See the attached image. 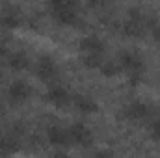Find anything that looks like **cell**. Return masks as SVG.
I'll return each instance as SVG.
<instances>
[{"mask_svg": "<svg viewBox=\"0 0 160 158\" xmlns=\"http://www.w3.org/2000/svg\"><path fill=\"white\" fill-rule=\"evenodd\" d=\"M36 75L43 82H52L56 78V75H58L56 62L50 56H41L39 62H38V67H36Z\"/></svg>", "mask_w": 160, "mask_h": 158, "instance_id": "1", "label": "cell"}, {"mask_svg": "<svg viewBox=\"0 0 160 158\" xmlns=\"http://www.w3.org/2000/svg\"><path fill=\"white\" fill-rule=\"evenodd\" d=\"M123 32H125L128 37H140V36H143L145 24H143V19H142L140 9H132V11H130V19L125 22Z\"/></svg>", "mask_w": 160, "mask_h": 158, "instance_id": "2", "label": "cell"}, {"mask_svg": "<svg viewBox=\"0 0 160 158\" xmlns=\"http://www.w3.org/2000/svg\"><path fill=\"white\" fill-rule=\"evenodd\" d=\"M8 95H9L11 102H15V104H19V102H26V101L32 97V87H30L26 82L17 80V82H13V84L9 86Z\"/></svg>", "mask_w": 160, "mask_h": 158, "instance_id": "3", "label": "cell"}, {"mask_svg": "<svg viewBox=\"0 0 160 158\" xmlns=\"http://www.w3.org/2000/svg\"><path fill=\"white\" fill-rule=\"evenodd\" d=\"M45 101L50 102V104L56 106V108H63V106L69 104L71 97H69V91H67L65 87H62V86H52V87L45 93Z\"/></svg>", "mask_w": 160, "mask_h": 158, "instance_id": "4", "label": "cell"}, {"mask_svg": "<svg viewBox=\"0 0 160 158\" xmlns=\"http://www.w3.org/2000/svg\"><path fill=\"white\" fill-rule=\"evenodd\" d=\"M69 136H71V141L78 143L82 147H89L91 141H93V136L89 132V128L86 125H80V123H75L71 128H69Z\"/></svg>", "mask_w": 160, "mask_h": 158, "instance_id": "5", "label": "cell"}, {"mask_svg": "<svg viewBox=\"0 0 160 158\" xmlns=\"http://www.w3.org/2000/svg\"><path fill=\"white\" fill-rule=\"evenodd\" d=\"M121 67L127 69L130 75H136V73H142L143 69V60L140 54L136 52H123L121 54Z\"/></svg>", "mask_w": 160, "mask_h": 158, "instance_id": "6", "label": "cell"}, {"mask_svg": "<svg viewBox=\"0 0 160 158\" xmlns=\"http://www.w3.org/2000/svg\"><path fill=\"white\" fill-rule=\"evenodd\" d=\"M52 17L56 19L58 24L62 26H77L78 24V17H77V11L75 7H62V9H54L52 11Z\"/></svg>", "mask_w": 160, "mask_h": 158, "instance_id": "7", "label": "cell"}, {"mask_svg": "<svg viewBox=\"0 0 160 158\" xmlns=\"http://www.w3.org/2000/svg\"><path fill=\"white\" fill-rule=\"evenodd\" d=\"M47 138H48V141H50L52 145H58V147H62V145L65 147V145H69V141H71L69 130L65 132L62 126H48Z\"/></svg>", "mask_w": 160, "mask_h": 158, "instance_id": "8", "label": "cell"}, {"mask_svg": "<svg viewBox=\"0 0 160 158\" xmlns=\"http://www.w3.org/2000/svg\"><path fill=\"white\" fill-rule=\"evenodd\" d=\"M147 114H149V108H147V104H143V102H132L130 106H127V108L123 110L125 119H132V121L147 117Z\"/></svg>", "mask_w": 160, "mask_h": 158, "instance_id": "9", "label": "cell"}, {"mask_svg": "<svg viewBox=\"0 0 160 158\" xmlns=\"http://www.w3.org/2000/svg\"><path fill=\"white\" fill-rule=\"evenodd\" d=\"M80 48L84 52H97V54H102L104 52V43L102 39H99L97 36H88L80 41Z\"/></svg>", "mask_w": 160, "mask_h": 158, "instance_id": "10", "label": "cell"}, {"mask_svg": "<svg viewBox=\"0 0 160 158\" xmlns=\"http://www.w3.org/2000/svg\"><path fill=\"white\" fill-rule=\"evenodd\" d=\"M73 102H75L77 110H80L82 114H95V112L99 110V104H97L93 99L86 97V95H78V97H75Z\"/></svg>", "mask_w": 160, "mask_h": 158, "instance_id": "11", "label": "cell"}, {"mask_svg": "<svg viewBox=\"0 0 160 158\" xmlns=\"http://www.w3.org/2000/svg\"><path fill=\"white\" fill-rule=\"evenodd\" d=\"M8 63H9V67H11L13 71H24V69H28L30 60H28V56H26L24 52H13V54L8 58Z\"/></svg>", "mask_w": 160, "mask_h": 158, "instance_id": "12", "label": "cell"}, {"mask_svg": "<svg viewBox=\"0 0 160 158\" xmlns=\"http://www.w3.org/2000/svg\"><path fill=\"white\" fill-rule=\"evenodd\" d=\"M19 24H21V15H19V11H15V9L6 11V15H2V17H0V28L15 30Z\"/></svg>", "mask_w": 160, "mask_h": 158, "instance_id": "13", "label": "cell"}, {"mask_svg": "<svg viewBox=\"0 0 160 158\" xmlns=\"http://www.w3.org/2000/svg\"><path fill=\"white\" fill-rule=\"evenodd\" d=\"M82 63H84L88 69H101V65L104 63V62H102V54H97V52H86L84 58H82Z\"/></svg>", "mask_w": 160, "mask_h": 158, "instance_id": "14", "label": "cell"}, {"mask_svg": "<svg viewBox=\"0 0 160 158\" xmlns=\"http://www.w3.org/2000/svg\"><path fill=\"white\" fill-rule=\"evenodd\" d=\"M50 9H62V7H77V0H48Z\"/></svg>", "mask_w": 160, "mask_h": 158, "instance_id": "15", "label": "cell"}, {"mask_svg": "<svg viewBox=\"0 0 160 158\" xmlns=\"http://www.w3.org/2000/svg\"><path fill=\"white\" fill-rule=\"evenodd\" d=\"M101 73H102L104 77H116V75L121 73V67L116 65V63H102V65H101Z\"/></svg>", "mask_w": 160, "mask_h": 158, "instance_id": "16", "label": "cell"}, {"mask_svg": "<svg viewBox=\"0 0 160 158\" xmlns=\"http://www.w3.org/2000/svg\"><path fill=\"white\" fill-rule=\"evenodd\" d=\"M13 151H15V143L6 138H0V155H9Z\"/></svg>", "mask_w": 160, "mask_h": 158, "instance_id": "17", "label": "cell"}, {"mask_svg": "<svg viewBox=\"0 0 160 158\" xmlns=\"http://www.w3.org/2000/svg\"><path fill=\"white\" fill-rule=\"evenodd\" d=\"M149 136H151V140L160 141V119L153 121V123L149 125Z\"/></svg>", "mask_w": 160, "mask_h": 158, "instance_id": "18", "label": "cell"}, {"mask_svg": "<svg viewBox=\"0 0 160 158\" xmlns=\"http://www.w3.org/2000/svg\"><path fill=\"white\" fill-rule=\"evenodd\" d=\"M153 37L157 41H160V24H155L153 26Z\"/></svg>", "mask_w": 160, "mask_h": 158, "instance_id": "19", "label": "cell"}, {"mask_svg": "<svg viewBox=\"0 0 160 158\" xmlns=\"http://www.w3.org/2000/svg\"><path fill=\"white\" fill-rule=\"evenodd\" d=\"M108 0H89V6H95V7H99V6H104Z\"/></svg>", "mask_w": 160, "mask_h": 158, "instance_id": "20", "label": "cell"}, {"mask_svg": "<svg viewBox=\"0 0 160 158\" xmlns=\"http://www.w3.org/2000/svg\"><path fill=\"white\" fill-rule=\"evenodd\" d=\"M6 54H8V47L0 45V58H6Z\"/></svg>", "mask_w": 160, "mask_h": 158, "instance_id": "21", "label": "cell"}, {"mask_svg": "<svg viewBox=\"0 0 160 158\" xmlns=\"http://www.w3.org/2000/svg\"><path fill=\"white\" fill-rule=\"evenodd\" d=\"M0 78H2V73H0Z\"/></svg>", "mask_w": 160, "mask_h": 158, "instance_id": "22", "label": "cell"}]
</instances>
